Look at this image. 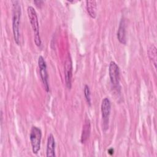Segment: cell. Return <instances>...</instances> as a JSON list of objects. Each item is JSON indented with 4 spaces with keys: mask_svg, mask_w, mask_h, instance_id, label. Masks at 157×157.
<instances>
[{
    "mask_svg": "<svg viewBox=\"0 0 157 157\" xmlns=\"http://www.w3.org/2000/svg\"><path fill=\"white\" fill-rule=\"evenodd\" d=\"M12 31L15 43L19 45L20 42V23L21 18V6L18 1H12Z\"/></svg>",
    "mask_w": 157,
    "mask_h": 157,
    "instance_id": "obj_1",
    "label": "cell"
},
{
    "mask_svg": "<svg viewBox=\"0 0 157 157\" xmlns=\"http://www.w3.org/2000/svg\"><path fill=\"white\" fill-rule=\"evenodd\" d=\"M28 16L29 20V22L31 26L32 27L34 37V42L35 44L37 47H40L42 44L40 34H39V21L37 15L36 11L35 10L34 8L32 6H28L27 9Z\"/></svg>",
    "mask_w": 157,
    "mask_h": 157,
    "instance_id": "obj_2",
    "label": "cell"
},
{
    "mask_svg": "<svg viewBox=\"0 0 157 157\" xmlns=\"http://www.w3.org/2000/svg\"><path fill=\"white\" fill-rule=\"evenodd\" d=\"M42 139V131L40 128L33 126L30 131L29 140L32 147V151L34 154H37L40 148Z\"/></svg>",
    "mask_w": 157,
    "mask_h": 157,
    "instance_id": "obj_3",
    "label": "cell"
},
{
    "mask_svg": "<svg viewBox=\"0 0 157 157\" xmlns=\"http://www.w3.org/2000/svg\"><path fill=\"white\" fill-rule=\"evenodd\" d=\"M111 111V102L109 98H104L101 103V113L103 121V129L104 131L109 128V117Z\"/></svg>",
    "mask_w": 157,
    "mask_h": 157,
    "instance_id": "obj_4",
    "label": "cell"
},
{
    "mask_svg": "<svg viewBox=\"0 0 157 157\" xmlns=\"http://www.w3.org/2000/svg\"><path fill=\"white\" fill-rule=\"evenodd\" d=\"M109 73L110 82L115 89L120 88V69L115 61H110L109 66Z\"/></svg>",
    "mask_w": 157,
    "mask_h": 157,
    "instance_id": "obj_5",
    "label": "cell"
},
{
    "mask_svg": "<svg viewBox=\"0 0 157 157\" xmlns=\"http://www.w3.org/2000/svg\"><path fill=\"white\" fill-rule=\"evenodd\" d=\"M38 66L39 69L40 76L43 83L45 90L47 92L49 91V85H48V75L47 70V65L45 61L42 56H39L38 58Z\"/></svg>",
    "mask_w": 157,
    "mask_h": 157,
    "instance_id": "obj_6",
    "label": "cell"
},
{
    "mask_svg": "<svg viewBox=\"0 0 157 157\" xmlns=\"http://www.w3.org/2000/svg\"><path fill=\"white\" fill-rule=\"evenodd\" d=\"M64 75L66 85L68 89H71L72 77V63L69 55H68L64 63Z\"/></svg>",
    "mask_w": 157,
    "mask_h": 157,
    "instance_id": "obj_7",
    "label": "cell"
},
{
    "mask_svg": "<svg viewBox=\"0 0 157 157\" xmlns=\"http://www.w3.org/2000/svg\"><path fill=\"white\" fill-rule=\"evenodd\" d=\"M46 156L47 157H54L55 155V140L52 134H50L47 142Z\"/></svg>",
    "mask_w": 157,
    "mask_h": 157,
    "instance_id": "obj_8",
    "label": "cell"
},
{
    "mask_svg": "<svg viewBox=\"0 0 157 157\" xmlns=\"http://www.w3.org/2000/svg\"><path fill=\"white\" fill-rule=\"evenodd\" d=\"M117 39L118 41L123 44H126V23L123 18H122L119 24L118 31H117Z\"/></svg>",
    "mask_w": 157,
    "mask_h": 157,
    "instance_id": "obj_9",
    "label": "cell"
},
{
    "mask_svg": "<svg viewBox=\"0 0 157 157\" xmlns=\"http://www.w3.org/2000/svg\"><path fill=\"white\" fill-rule=\"evenodd\" d=\"M90 130H91V126H90V120L88 118H86L84 122V124L83 125V129L82 132V136H81L82 143H85L87 140V139L89 138Z\"/></svg>",
    "mask_w": 157,
    "mask_h": 157,
    "instance_id": "obj_10",
    "label": "cell"
},
{
    "mask_svg": "<svg viewBox=\"0 0 157 157\" xmlns=\"http://www.w3.org/2000/svg\"><path fill=\"white\" fill-rule=\"evenodd\" d=\"M86 10L89 15L91 18H95L96 17V12H97L96 1L94 0H87L86 1Z\"/></svg>",
    "mask_w": 157,
    "mask_h": 157,
    "instance_id": "obj_11",
    "label": "cell"
},
{
    "mask_svg": "<svg viewBox=\"0 0 157 157\" xmlns=\"http://www.w3.org/2000/svg\"><path fill=\"white\" fill-rule=\"evenodd\" d=\"M156 48L155 45H151L148 49V55L151 60H152V63H153L155 67L156 68Z\"/></svg>",
    "mask_w": 157,
    "mask_h": 157,
    "instance_id": "obj_12",
    "label": "cell"
},
{
    "mask_svg": "<svg viewBox=\"0 0 157 157\" xmlns=\"http://www.w3.org/2000/svg\"><path fill=\"white\" fill-rule=\"evenodd\" d=\"M84 96L85 99L88 103V104L90 106L91 105V92L89 86L87 85H85L84 86Z\"/></svg>",
    "mask_w": 157,
    "mask_h": 157,
    "instance_id": "obj_13",
    "label": "cell"
},
{
    "mask_svg": "<svg viewBox=\"0 0 157 157\" xmlns=\"http://www.w3.org/2000/svg\"><path fill=\"white\" fill-rule=\"evenodd\" d=\"M34 3L36 4V6H37L38 7H40L43 4V1H34Z\"/></svg>",
    "mask_w": 157,
    "mask_h": 157,
    "instance_id": "obj_14",
    "label": "cell"
}]
</instances>
